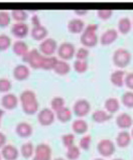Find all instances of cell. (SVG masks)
Masks as SVG:
<instances>
[{
    "label": "cell",
    "mask_w": 133,
    "mask_h": 160,
    "mask_svg": "<svg viewBox=\"0 0 133 160\" xmlns=\"http://www.w3.org/2000/svg\"><path fill=\"white\" fill-rule=\"evenodd\" d=\"M131 52L124 48H119L113 52L112 61L114 66L118 68V70H123L128 67L131 62Z\"/></svg>",
    "instance_id": "cell-3"
},
{
    "label": "cell",
    "mask_w": 133,
    "mask_h": 160,
    "mask_svg": "<svg viewBox=\"0 0 133 160\" xmlns=\"http://www.w3.org/2000/svg\"><path fill=\"white\" fill-rule=\"evenodd\" d=\"M112 115L109 114L107 111L102 109L96 110V111L93 112L92 114V120H93L95 123H98V124H103V123H106L109 120H111Z\"/></svg>",
    "instance_id": "cell-25"
},
{
    "label": "cell",
    "mask_w": 133,
    "mask_h": 160,
    "mask_svg": "<svg viewBox=\"0 0 133 160\" xmlns=\"http://www.w3.org/2000/svg\"><path fill=\"white\" fill-rule=\"evenodd\" d=\"M12 76L18 82L26 81L30 77V68L28 66L24 65V63L17 65L14 68H13Z\"/></svg>",
    "instance_id": "cell-14"
},
{
    "label": "cell",
    "mask_w": 133,
    "mask_h": 160,
    "mask_svg": "<svg viewBox=\"0 0 133 160\" xmlns=\"http://www.w3.org/2000/svg\"><path fill=\"white\" fill-rule=\"evenodd\" d=\"M54 72L59 76H67L71 72V65L66 61L59 59Z\"/></svg>",
    "instance_id": "cell-28"
},
{
    "label": "cell",
    "mask_w": 133,
    "mask_h": 160,
    "mask_svg": "<svg viewBox=\"0 0 133 160\" xmlns=\"http://www.w3.org/2000/svg\"><path fill=\"white\" fill-rule=\"evenodd\" d=\"M73 117V110H71L69 107H64L59 111L56 113V118L59 122L61 123H68L72 120Z\"/></svg>",
    "instance_id": "cell-27"
},
{
    "label": "cell",
    "mask_w": 133,
    "mask_h": 160,
    "mask_svg": "<svg viewBox=\"0 0 133 160\" xmlns=\"http://www.w3.org/2000/svg\"><path fill=\"white\" fill-rule=\"evenodd\" d=\"M0 153H1V156L4 160H17L20 154L19 150L12 144H6L1 149Z\"/></svg>",
    "instance_id": "cell-18"
},
{
    "label": "cell",
    "mask_w": 133,
    "mask_h": 160,
    "mask_svg": "<svg viewBox=\"0 0 133 160\" xmlns=\"http://www.w3.org/2000/svg\"><path fill=\"white\" fill-rule=\"evenodd\" d=\"M53 150L47 143H39L35 146L34 155L31 160H52Z\"/></svg>",
    "instance_id": "cell-9"
},
{
    "label": "cell",
    "mask_w": 133,
    "mask_h": 160,
    "mask_svg": "<svg viewBox=\"0 0 133 160\" xmlns=\"http://www.w3.org/2000/svg\"><path fill=\"white\" fill-rule=\"evenodd\" d=\"M125 77L126 72L123 70H116L110 75V82L113 86L117 88H122L125 83Z\"/></svg>",
    "instance_id": "cell-21"
},
{
    "label": "cell",
    "mask_w": 133,
    "mask_h": 160,
    "mask_svg": "<svg viewBox=\"0 0 133 160\" xmlns=\"http://www.w3.org/2000/svg\"><path fill=\"white\" fill-rule=\"evenodd\" d=\"M11 18L15 22H25L28 18V12L22 9H14L10 11Z\"/></svg>",
    "instance_id": "cell-30"
},
{
    "label": "cell",
    "mask_w": 133,
    "mask_h": 160,
    "mask_svg": "<svg viewBox=\"0 0 133 160\" xmlns=\"http://www.w3.org/2000/svg\"><path fill=\"white\" fill-rule=\"evenodd\" d=\"M115 122L117 127L120 128L121 130H126L133 127V118L131 117L130 114L125 112L118 114Z\"/></svg>",
    "instance_id": "cell-15"
},
{
    "label": "cell",
    "mask_w": 133,
    "mask_h": 160,
    "mask_svg": "<svg viewBox=\"0 0 133 160\" xmlns=\"http://www.w3.org/2000/svg\"><path fill=\"white\" fill-rule=\"evenodd\" d=\"M21 58L24 65L28 66L30 68H33V70H38V68H42L43 67L44 56L40 53L38 48H33L29 49V52Z\"/></svg>",
    "instance_id": "cell-4"
},
{
    "label": "cell",
    "mask_w": 133,
    "mask_h": 160,
    "mask_svg": "<svg viewBox=\"0 0 133 160\" xmlns=\"http://www.w3.org/2000/svg\"><path fill=\"white\" fill-rule=\"evenodd\" d=\"M120 101L116 97H109L106 99V101L104 103L105 111H107L109 114H115L120 109Z\"/></svg>",
    "instance_id": "cell-24"
},
{
    "label": "cell",
    "mask_w": 133,
    "mask_h": 160,
    "mask_svg": "<svg viewBox=\"0 0 133 160\" xmlns=\"http://www.w3.org/2000/svg\"><path fill=\"white\" fill-rule=\"evenodd\" d=\"M12 52H14L16 56L23 58L25 54L29 52L28 45L22 39H17L12 43Z\"/></svg>",
    "instance_id": "cell-23"
},
{
    "label": "cell",
    "mask_w": 133,
    "mask_h": 160,
    "mask_svg": "<svg viewBox=\"0 0 133 160\" xmlns=\"http://www.w3.org/2000/svg\"><path fill=\"white\" fill-rule=\"evenodd\" d=\"M48 35H49V30L43 24H40L38 26H33V28L30 30V36L34 40H36V42H42L43 40L48 38Z\"/></svg>",
    "instance_id": "cell-19"
},
{
    "label": "cell",
    "mask_w": 133,
    "mask_h": 160,
    "mask_svg": "<svg viewBox=\"0 0 133 160\" xmlns=\"http://www.w3.org/2000/svg\"><path fill=\"white\" fill-rule=\"evenodd\" d=\"M121 104L128 109H133V91H127L122 95Z\"/></svg>",
    "instance_id": "cell-35"
},
{
    "label": "cell",
    "mask_w": 133,
    "mask_h": 160,
    "mask_svg": "<svg viewBox=\"0 0 133 160\" xmlns=\"http://www.w3.org/2000/svg\"><path fill=\"white\" fill-rule=\"evenodd\" d=\"M74 12H75V14L79 16H84L88 13V10H86V9H80V10H78V9H76V10H74Z\"/></svg>",
    "instance_id": "cell-46"
},
{
    "label": "cell",
    "mask_w": 133,
    "mask_h": 160,
    "mask_svg": "<svg viewBox=\"0 0 133 160\" xmlns=\"http://www.w3.org/2000/svg\"><path fill=\"white\" fill-rule=\"evenodd\" d=\"M19 103L21 105L22 111L26 115H34L38 113L39 103L36 94L31 90H24L19 95Z\"/></svg>",
    "instance_id": "cell-1"
},
{
    "label": "cell",
    "mask_w": 133,
    "mask_h": 160,
    "mask_svg": "<svg viewBox=\"0 0 133 160\" xmlns=\"http://www.w3.org/2000/svg\"><path fill=\"white\" fill-rule=\"evenodd\" d=\"M113 10L110 8H102L97 10V16L101 20H108L112 17Z\"/></svg>",
    "instance_id": "cell-41"
},
{
    "label": "cell",
    "mask_w": 133,
    "mask_h": 160,
    "mask_svg": "<svg viewBox=\"0 0 133 160\" xmlns=\"http://www.w3.org/2000/svg\"><path fill=\"white\" fill-rule=\"evenodd\" d=\"M58 48L59 45L58 42H56V39H54L52 38H48L39 43L38 51L44 57H53L58 52Z\"/></svg>",
    "instance_id": "cell-7"
},
{
    "label": "cell",
    "mask_w": 133,
    "mask_h": 160,
    "mask_svg": "<svg viewBox=\"0 0 133 160\" xmlns=\"http://www.w3.org/2000/svg\"><path fill=\"white\" fill-rule=\"evenodd\" d=\"M64 107H66V101L63 97L57 96V97H54L52 99V101H50V109H52L54 113H57Z\"/></svg>",
    "instance_id": "cell-32"
},
{
    "label": "cell",
    "mask_w": 133,
    "mask_h": 160,
    "mask_svg": "<svg viewBox=\"0 0 133 160\" xmlns=\"http://www.w3.org/2000/svg\"><path fill=\"white\" fill-rule=\"evenodd\" d=\"M0 104H1V107L3 108V110L11 111V110H14L18 106V104H19V98H17L14 94L8 93L3 95L1 97Z\"/></svg>",
    "instance_id": "cell-12"
},
{
    "label": "cell",
    "mask_w": 133,
    "mask_h": 160,
    "mask_svg": "<svg viewBox=\"0 0 133 160\" xmlns=\"http://www.w3.org/2000/svg\"><path fill=\"white\" fill-rule=\"evenodd\" d=\"M130 134H131V137H132V140H133V127L131 128V132H130Z\"/></svg>",
    "instance_id": "cell-49"
},
{
    "label": "cell",
    "mask_w": 133,
    "mask_h": 160,
    "mask_svg": "<svg viewBox=\"0 0 133 160\" xmlns=\"http://www.w3.org/2000/svg\"><path fill=\"white\" fill-rule=\"evenodd\" d=\"M31 23H33V26H38V25L42 24L40 23L39 17L38 15H33V17H31Z\"/></svg>",
    "instance_id": "cell-45"
},
{
    "label": "cell",
    "mask_w": 133,
    "mask_h": 160,
    "mask_svg": "<svg viewBox=\"0 0 133 160\" xmlns=\"http://www.w3.org/2000/svg\"><path fill=\"white\" fill-rule=\"evenodd\" d=\"M15 133L17 134L18 137L20 138H29V137L33 135V128L28 122H19L15 127Z\"/></svg>",
    "instance_id": "cell-16"
},
{
    "label": "cell",
    "mask_w": 133,
    "mask_h": 160,
    "mask_svg": "<svg viewBox=\"0 0 133 160\" xmlns=\"http://www.w3.org/2000/svg\"><path fill=\"white\" fill-rule=\"evenodd\" d=\"M72 130L74 132V134L77 135H86V133L89 130V125L86 120L84 119L78 118L76 120L73 121L72 123Z\"/></svg>",
    "instance_id": "cell-20"
},
{
    "label": "cell",
    "mask_w": 133,
    "mask_h": 160,
    "mask_svg": "<svg viewBox=\"0 0 133 160\" xmlns=\"http://www.w3.org/2000/svg\"><path fill=\"white\" fill-rule=\"evenodd\" d=\"M113 160H124V159H122V158H114Z\"/></svg>",
    "instance_id": "cell-51"
},
{
    "label": "cell",
    "mask_w": 133,
    "mask_h": 160,
    "mask_svg": "<svg viewBox=\"0 0 133 160\" xmlns=\"http://www.w3.org/2000/svg\"><path fill=\"white\" fill-rule=\"evenodd\" d=\"M11 34L18 39H23L30 33L29 25L25 22H15L11 25Z\"/></svg>",
    "instance_id": "cell-11"
},
{
    "label": "cell",
    "mask_w": 133,
    "mask_h": 160,
    "mask_svg": "<svg viewBox=\"0 0 133 160\" xmlns=\"http://www.w3.org/2000/svg\"><path fill=\"white\" fill-rule=\"evenodd\" d=\"M54 160H67V159L63 158V157H57V158H54Z\"/></svg>",
    "instance_id": "cell-48"
},
{
    "label": "cell",
    "mask_w": 133,
    "mask_h": 160,
    "mask_svg": "<svg viewBox=\"0 0 133 160\" xmlns=\"http://www.w3.org/2000/svg\"><path fill=\"white\" fill-rule=\"evenodd\" d=\"M97 151L102 158L111 157L116 151V144L110 139H101L97 144Z\"/></svg>",
    "instance_id": "cell-5"
},
{
    "label": "cell",
    "mask_w": 133,
    "mask_h": 160,
    "mask_svg": "<svg viewBox=\"0 0 133 160\" xmlns=\"http://www.w3.org/2000/svg\"><path fill=\"white\" fill-rule=\"evenodd\" d=\"M89 54H90L89 49L83 47V48H78L76 51L75 58L76 59H79V61H87L89 58Z\"/></svg>",
    "instance_id": "cell-42"
},
{
    "label": "cell",
    "mask_w": 133,
    "mask_h": 160,
    "mask_svg": "<svg viewBox=\"0 0 133 160\" xmlns=\"http://www.w3.org/2000/svg\"><path fill=\"white\" fill-rule=\"evenodd\" d=\"M11 14L6 10H0V27L5 28L11 23Z\"/></svg>",
    "instance_id": "cell-36"
},
{
    "label": "cell",
    "mask_w": 133,
    "mask_h": 160,
    "mask_svg": "<svg viewBox=\"0 0 133 160\" xmlns=\"http://www.w3.org/2000/svg\"><path fill=\"white\" fill-rule=\"evenodd\" d=\"M76 51L77 49L75 48V45L72 42H62L58 48V52H57L58 58L63 59V61H66V62L70 61L73 58H75Z\"/></svg>",
    "instance_id": "cell-6"
},
{
    "label": "cell",
    "mask_w": 133,
    "mask_h": 160,
    "mask_svg": "<svg viewBox=\"0 0 133 160\" xmlns=\"http://www.w3.org/2000/svg\"><path fill=\"white\" fill-rule=\"evenodd\" d=\"M7 138H6V135L3 133V132H0V149H2L4 146H5L7 143Z\"/></svg>",
    "instance_id": "cell-44"
},
{
    "label": "cell",
    "mask_w": 133,
    "mask_h": 160,
    "mask_svg": "<svg viewBox=\"0 0 133 160\" xmlns=\"http://www.w3.org/2000/svg\"><path fill=\"white\" fill-rule=\"evenodd\" d=\"M12 47L11 38L5 33L0 34V52H5Z\"/></svg>",
    "instance_id": "cell-37"
},
{
    "label": "cell",
    "mask_w": 133,
    "mask_h": 160,
    "mask_svg": "<svg viewBox=\"0 0 133 160\" xmlns=\"http://www.w3.org/2000/svg\"><path fill=\"white\" fill-rule=\"evenodd\" d=\"M12 88V83L10 80L6 78H1L0 79V93L1 94H8L9 91Z\"/></svg>",
    "instance_id": "cell-39"
},
{
    "label": "cell",
    "mask_w": 133,
    "mask_h": 160,
    "mask_svg": "<svg viewBox=\"0 0 133 160\" xmlns=\"http://www.w3.org/2000/svg\"><path fill=\"white\" fill-rule=\"evenodd\" d=\"M94 160H105L104 158H102V157H100V158H95Z\"/></svg>",
    "instance_id": "cell-50"
},
{
    "label": "cell",
    "mask_w": 133,
    "mask_h": 160,
    "mask_svg": "<svg viewBox=\"0 0 133 160\" xmlns=\"http://www.w3.org/2000/svg\"><path fill=\"white\" fill-rule=\"evenodd\" d=\"M54 120H56V113L50 108H43L38 113V122L43 127L53 125Z\"/></svg>",
    "instance_id": "cell-10"
},
{
    "label": "cell",
    "mask_w": 133,
    "mask_h": 160,
    "mask_svg": "<svg viewBox=\"0 0 133 160\" xmlns=\"http://www.w3.org/2000/svg\"><path fill=\"white\" fill-rule=\"evenodd\" d=\"M118 35H119V32L117 29L109 28L101 34V36L99 38V42L101 43V45L108 47V45L112 44L116 42L118 38Z\"/></svg>",
    "instance_id": "cell-13"
},
{
    "label": "cell",
    "mask_w": 133,
    "mask_h": 160,
    "mask_svg": "<svg viewBox=\"0 0 133 160\" xmlns=\"http://www.w3.org/2000/svg\"><path fill=\"white\" fill-rule=\"evenodd\" d=\"M86 27V24L84 20L80 19V18H73V19L69 20L67 24V28L69 30V32H71L73 34H82V32L84 31Z\"/></svg>",
    "instance_id": "cell-17"
},
{
    "label": "cell",
    "mask_w": 133,
    "mask_h": 160,
    "mask_svg": "<svg viewBox=\"0 0 133 160\" xmlns=\"http://www.w3.org/2000/svg\"><path fill=\"white\" fill-rule=\"evenodd\" d=\"M0 160H2V156H1V153H0Z\"/></svg>",
    "instance_id": "cell-52"
},
{
    "label": "cell",
    "mask_w": 133,
    "mask_h": 160,
    "mask_svg": "<svg viewBox=\"0 0 133 160\" xmlns=\"http://www.w3.org/2000/svg\"><path fill=\"white\" fill-rule=\"evenodd\" d=\"M4 114H5L4 110L3 109H0V125H1V120H2V118L4 116Z\"/></svg>",
    "instance_id": "cell-47"
},
{
    "label": "cell",
    "mask_w": 133,
    "mask_h": 160,
    "mask_svg": "<svg viewBox=\"0 0 133 160\" xmlns=\"http://www.w3.org/2000/svg\"><path fill=\"white\" fill-rule=\"evenodd\" d=\"M131 140H132V137H131V134L129 133V132H128L127 130H122L117 134L115 142H116V145L118 146V147L126 148L130 145Z\"/></svg>",
    "instance_id": "cell-22"
},
{
    "label": "cell",
    "mask_w": 133,
    "mask_h": 160,
    "mask_svg": "<svg viewBox=\"0 0 133 160\" xmlns=\"http://www.w3.org/2000/svg\"><path fill=\"white\" fill-rule=\"evenodd\" d=\"M124 86H126L129 89V91H133V72H126Z\"/></svg>",
    "instance_id": "cell-43"
},
{
    "label": "cell",
    "mask_w": 133,
    "mask_h": 160,
    "mask_svg": "<svg viewBox=\"0 0 133 160\" xmlns=\"http://www.w3.org/2000/svg\"><path fill=\"white\" fill-rule=\"evenodd\" d=\"M34 150L35 147L33 146V144L31 142H25L21 145V147L19 149L20 155L25 159H29L33 158L34 155Z\"/></svg>",
    "instance_id": "cell-29"
},
{
    "label": "cell",
    "mask_w": 133,
    "mask_h": 160,
    "mask_svg": "<svg viewBox=\"0 0 133 160\" xmlns=\"http://www.w3.org/2000/svg\"><path fill=\"white\" fill-rule=\"evenodd\" d=\"M132 26H133V20H132Z\"/></svg>",
    "instance_id": "cell-53"
},
{
    "label": "cell",
    "mask_w": 133,
    "mask_h": 160,
    "mask_svg": "<svg viewBox=\"0 0 133 160\" xmlns=\"http://www.w3.org/2000/svg\"><path fill=\"white\" fill-rule=\"evenodd\" d=\"M90 112H91V104L88 100L79 99L74 103L73 113H74L78 118L83 119L84 117L88 115Z\"/></svg>",
    "instance_id": "cell-8"
},
{
    "label": "cell",
    "mask_w": 133,
    "mask_h": 160,
    "mask_svg": "<svg viewBox=\"0 0 133 160\" xmlns=\"http://www.w3.org/2000/svg\"><path fill=\"white\" fill-rule=\"evenodd\" d=\"M73 68H74L75 72H78V74H85L89 68L88 61H79V59H75L74 63H73Z\"/></svg>",
    "instance_id": "cell-34"
},
{
    "label": "cell",
    "mask_w": 133,
    "mask_h": 160,
    "mask_svg": "<svg viewBox=\"0 0 133 160\" xmlns=\"http://www.w3.org/2000/svg\"><path fill=\"white\" fill-rule=\"evenodd\" d=\"M99 28V25L97 23H89L86 25L84 31L81 34V43L84 48H94L99 42V38L97 35V30Z\"/></svg>",
    "instance_id": "cell-2"
},
{
    "label": "cell",
    "mask_w": 133,
    "mask_h": 160,
    "mask_svg": "<svg viewBox=\"0 0 133 160\" xmlns=\"http://www.w3.org/2000/svg\"><path fill=\"white\" fill-rule=\"evenodd\" d=\"M59 58L57 57H44L43 62V67L42 70L44 71H54V68H56L57 63H58Z\"/></svg>",
    "instance_id": "cell-31"
},
{
    "label": "cell",
    "mask_w": 133,
    "mask_h": 160,
    "mask_svg": "<svg viewBox=\"0 0 133 160\" xmlns=\"http://www.w3.org/2000/svg\"><path fill=\"white\" fill-rule=\"evenodd\" d=\"M133 28L132 26V21L129 17H122L119 19L118 24H117V30L119 33L121 34H128Z\"/></svg>",
    "instance_id": "cell-26"
},
{
    "label": "cell",
    "mask_w": 133,
    "mask_h": 160,
    "mask_svg": "<svg viewBox=\"0 0 133 160\" xmlns=\"http://www.w3.org/2000/svg\"><path fill=\"white\" fill-rule=\"evenodd\" d=\"M81 156V149L79 146L73 145L67 149L66 157L68 160H78Z\"/></svg>",
    "instance_id": "cell-33"
},
{
    "label": "cell",
    "mask_w": 133,
    "mask_h": 160,
    "mask_svg": "<svg viewBox=\"0 0 133 160\" xmlns=\"http://www.w3.org/2000/svg\"><path fill=\"white\" fill-rule=\"evenodd\" d=\"M75 140L76 137L75 134L73 133H67L62 136V143L64 145V147H66L67 149L69 147H71V146L75 145Z\"/></svg>",
    "instance_id": "cell-38"
},
{
    "label": "cell",
    "mask_w": 133,
    "mask_h": 160,
    "mask_svg": "<svg viewBox=\"0 0 133 160\" xmlns=\"http://www.w3.org/2000/svg\"><path fill=\"white\" fill-rule=\"evenodd\" d=\"M91 144H92V137L91 135H84L82 138L80 139V142H79V147L81 150H84V151H87L89 150L91 147Z\"/></svg>",
    "instance_id": "cell-40"
}]
</instances>
